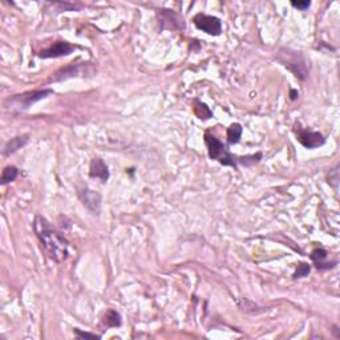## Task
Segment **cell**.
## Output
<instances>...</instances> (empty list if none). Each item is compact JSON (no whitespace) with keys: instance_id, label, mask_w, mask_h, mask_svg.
Returning <instances> with one entry per match:
<instances>
[{"instance_id":"cell-11","label":"cell","mask_w":340,"mask_h":340,"mask_svg":"<svg viewBox=\"0 0 340 340\" xmlns=\"http://www.w3.org/2000/svg\"><path fill=\"white\" fill-rule=\"evenodd\" d=\"M28 136H19V137H14L11 138L10 141L6 144V146H4V154L6 156H10L12 154V153H15V151H17L19 149H21L24 145H27L28 142Z\"/></svg>"},{"instance_id":"cell-8","label":"cell","mask_w":340,"mask_h":340,"mask_svg":"<svg viewBox=\"0 0 340 340\" xmlns=\"http://www.w3.org/2000/svg\"><path fill=\"white\" fill-rule=\"evenodd\" d=\"M86 67H89L88 64H72V66L67 67V68L61 69L60 72H57L53 77V81H63V80H67L69 77H73V76H79L83 75L84 69L86 71Z\"/></svg>"},{"instance_id":"cell-4","label":"cell","mask_w":340,"mask_h":340,"mask_svg":"<svg viewBox=\"0 0 340 340\" xmlns=\"http://www.w3.org/2000/svg\"><path fill=\"white\" fill-rule=\"evenodd\" d=\"M194 24L198 29L206 32L207 35L218 36L222 32V23L218 17L210 16V15L198 14L194 16Z\"/></svg>"},{"instance_id":"cell-12","label":"cell","mask_w":340,"mask_h":340,"mask_svg":"<svg viewBox=\"0 0 340 340\" xmlns=\"http://www.w3.org/2000/svg\"><path fill=\"white\" fill-rule=\"evenodd\" d=\"M242 132H243V129H242L241 124H237V122L231 124L227 129V142H229V145L238 144L241 140Z\"/></svg>"},{"instance_id":"cell-7","label":"cell","mask_w":340,"mask_h":340,"mask_svg":"<svg viewBox=\"0 0 340 340\" xmlns=\"http://www.w3.org/2000/svg\"><path fill=\"white\" fill-rule=\"evenodd\" d=\"M89 175L92 178H99L103 182H107L109 178V170H108L107 164L101 158H93L90 162Z\"/></svg>"},{"instance_id":"cell-10","label":"cell","mask_w":340,"mask_h":340,"mask_svg":"<svg viewBox=\"0 0 340 340\" xmlns=\"http://www.w3.org/2000/svg\"><path fill=\"white\" fill-rule=\"evenodd\" d=\"M327 255H328L327 254V251L323 250V249H315V250L311 253V259H313V262L315 263L318 270H328V268L333 267V266L336 265V262H332V263L326 262Z\"/></svg>"},{"instance_id":"cell-17","label":"cell","mask_w":340,"mask_h":340,"mask_svg":"<svg viewBox=\"0 0 340 340\" xmlns=\"http://www.w3.org/2000/svg\"><path fill=\"white\" fill-rule=\"evenodd\" d=\"M291 6H292V7L298 8V10H300V11H306V10H308L310 6H311V3H310V2H307V0H306V2H292Z\"/></svg>"},{"instance_id":"cell-5","label":"cell","mask_w":340,"mask_h":340,"mask_svg":"<svg viewBox=\"0 0 340 340\" xmlns=\"http://www.w3.org/2000/svg\"><path fill=\"white\" fill-rule=\"evenodd\" d=\"M295 134L296 140L307 149L319 148V146H322L326 142V138L319 132L306 131V129H302V128H298V129H295Z\"/></svg>"},{"instance_id":"cell-14","label":"cell","mask_w":340,"mask_h":340,"mask_svg":"<svg viewBox=\"0 0 340 340\" xmlns=\"http://www.w3.org/2000/svg\"><path fill=\"white\" fill-rule=\"evenodd\" d=\"M17 175H19V170H17V168H15V166H7V168L3 170V173H2V179H0V182H2V185H7V183L15 181Z\"/></svg>"},{"instance_id":"cell-9","label":"cell","mask_w":340,"mask_h":340,"mask_svg":"<svg viewBox=\"0 0 340 340\" xmlns=\"http://www.w3.org/2000/svg\"><path fill=\"white\" fill-rule=\"evenodd\" d=\"M81 198H83V202L86 207L89 210H92L95 214H99L100 211V205H101V198H100V194H97L96 192L93 190L85 189L81 193Z\"/></svg>"},{"instance_id":"cell-16","label":"cell","mask_w":340,"mask_h":340,"mask_svg":"<svg viewBox=\"0 0 340 340\" xmlns=\"http://www.w3.org/2000/svg\"><path fill=\"white\" fill-rule=\"evenodd\" d=\"M310 270H311L310 265H307V263H300V265L298 266V268H296L295 274H294V278L296 279V278H303V276H307Z\"/></svg>"},{"instance_id":"cell-6","label":"cell","mask_w":340,"mask_h":340,"mask_svg":"<svg viewBox=\"0 0 340 340\" xmlns=\"http://www.w3.org/2000/svg\"><path fill=\"white\" fill-rule=\"evenodd\" d=\"M76 45L69 44L67 42H56L47 49H43L39 56L42 58H52V57H63V56L71 55L75 49Z\"/></svg>"},{"instance_id":"cell-1","label":"cell","mask_w":340,"mask_h":340,"mask_svg":"<svg viewBox=\"0 0 340 340\" xmlns=\"http://www.w3.org/2000/svg\"><path fill=\"white\" fill-rule=\"evenodd\" d=\"M34 227L47 255L57 263L66 261L68 258L69 248V243L66 238L60 233L53 230L51 225L48 224V221L40 215L36 217Z\"/></svg>"},{"instance_id":"cell-15","label":"cell","mask_w":340,"mask_h":340,"mask_svg":"<svg viewBox=\"0 0 340 340\" xmlns=\"http://www.w3.org/2000/svg\"><path fill=\"white\" fill-rule=\"evenodd\" d=\"M194 113H196L197 117L201 118V120H209L210 117L213 116V113H211V110L209 109V107L205 105L203 103H199V101H196Z\"/></svg>"},{"instance_id":"cell-19","label":"cell","mask_w":340,"mask_h":340,"mask_svg":"<svg viewBox=\"0 0 340 340\" xmlns=\"http://www.w3.org/2000/svg\"><path fill=\"white\" fill-rule=\"evenodd\" d=\"M296 95H298V93H296L295 90H291V99H292V100H295V99H296Z\"/></svg>"},{"instance_id":"cell-13","label":"cell","mask_w":340,"mask_h":340,"mask_svg":"<svg viewBox=\"0 0 340 340\" xmlns=\"http://www.w3.org/2000/svg\"><path fill=\"white\" fill-rule=\"evenodd\" d=\"M103 323L107 327H118L121 326V319L118 313H116L114 310H108L107 314L104 315Z\"/></svg>"},{"instance_id":"cell-3","label":"cell","mask_w":340,"mask_h":340,"mask_svg":"<svg viewBox=\"0 0 340 340\" xmlns=\"http://www.w3.org/2000/svg\"><path fill=\"white\" fill-rule=\"evenodd\" d=\"M53 90L52 89H44V90H34V92H27L23 95H16L14 97L6 100V107L11 108V109H19L24 110L34 105L35 103H38L40 100L48 97L52 95Z\"/></svg>"},{"instance_id":"cell-18","label":"cell","mask_w":340,"mask_h":340,"mask_svg":"<svg viewBox=\"0 0 340 340\" xmlns=\"http://www.w3.org/2000/svg\"><path fill=\"white\" fill-rule=\"evenodd\" d=\"M75 332V335L77 337H90V339H99V335H96V333H89V332H83V331L80 330H75L73 331Z\"/></svg>"},{"instance_id":"cell-2","label":"cell","mask_w":340,"mask_h":340,"mask_svg":"<svg viewBox=\"0 0 340 340\" xmlns=\"http://www.w3.org/2000/svg\"><path fill=\"white\" fill-rule=\"evenodd\" d=\"M205 144H206L207 150H209V157L211 160H215L225 166L237 168L238 164H239V157L231 154L230 151L227 150L226 146L210 132L205 133Z\"/></svg>"}]
</instances>
